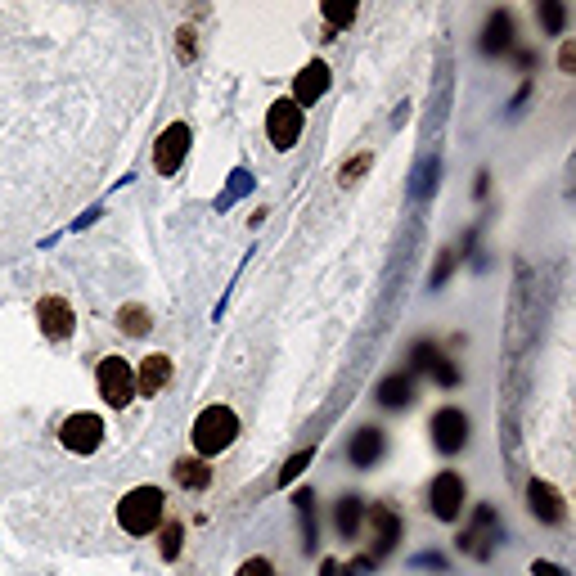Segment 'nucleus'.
Returning a JSON list of instances; mask_svg holds the SVG:
<instances>
[{"mask_svg": "<svg viewBox=\"0 0 576 576\" xmlns=\"http://www.w3.org/2000/svg\"><path fill=\"white\" fill-rule=\"evenodd\" d=\"M194 450L203 459H212V455H221V450H230V441L239 437V414L230 410V405H207L203 414L194 419Z\"/></svg>", "mask_w": 576, "mask_h": 576, "instance_id": "obj_1", "label": "nucleus"}, {"mask_svg": "<svg viewBox=\"0 0 576 576\" xmlns=\"http://www.w3.org/2000/svg\"><path fill=\"white\" fill-rule=\"evenodd\" d=\"M117 522H122V531H131V536L153 531L162 522V491L158 486H135V491H126L122 504H117Z\"/></svg>", "mask_w": 576, "mask_h": 576, "instance_id": "obj_2", "label": "nucleus"}, {"mask_svg": "<svg viewBox=\"0 0 576 576\" xmlns=\"http://www.w3.org/2000/svg\"><path fill=\"white\" fill-rule=\"evenodd\" d=\"M95 383H99V396H104L113 410H126L135 396V369L126 365L122 356H104L95 369Z\"/></svg>", "mask_w": 576, "mask_h": 576, "instance_id": "obj_3", "label": "nucleus"}, {"mask_svg": "<svg viewBox=\"0 0 576 576\" xmlns=\"http://www.w3.org/2000/svg\"><path fill=\"white\" fill-rule=\"evenodd\" d=\"M302 126H306V113L293 104V99H279V104H270L266 113V135L275 149H293L297 140H302Z\"/></svg>", "mask_w": 576, "mask_h": 576, "instance_id": "obj_4", "label": "nucleus"}, {"mask_svg": "<svg viewBox=\"0 0 576 576\" xmlns=\"http://www.w3.org/2000/svg\"><path fill=\"white\" fill-rule=\"evenodd\" d=\"M428 432H432V446H437L441 455H459V450L468 446V414L455 410V405H446V410L432 414Z\"/></svg>", "mask_w": 576, "mask_h": 576, "instance_id": "obj_5", "label": "nucleus"}, {"mask_svg": "<svg viewBox=\"0 0 576 576\" xmlns=\"http://www.w3.org/2000/svg\"><path fill=\"white\" fill-rule=\"evenodd\" d=\"M59 437L72 455H95L99 441H104V419L99 414H72V419H63Z\"/></svg>", "mask_w": 576, "mask_h": 576, "instance_id": "obj_6", "label": "nucleus"}, {"mask_svg": "<svg viewBox=\"0 0 576 576\" xmlns=\"http://www.w3.org/2000/svg\"><path fill=\"white\" fill-rule=\"evenodd\" d=\"M189 126L185 122H171L167 131L158 135V144H153V167L162 171V176H176L180 171V162H185V153H189Z\"/></svg>", "mask_w": 576, "mask_h": 576, "instance_id": "obj_7", "label": "nucleus"}, {"mask_svg": "<svg viewBox=\"0 0 576 576\" xmlns=\"http://www.w3.org/2000/svg\"><path fill=\"white\" fill-rule=\"evenodd\" d=\"M428 509L437 513L441 522H455L459 509H464V477H459V473H437V477H432Z\"/></svg>", "mask_w": 576, "mask_h": 576, "instance_id": "obj_8", "label": "nucleus"}, {"mask_svg": "<svg viewBox=\"0 0 576 576\" xmlns=\"http://www.w3.org/2000/svg\"><path fill=\"white\" fill-rule=\"evenodd\" d=\"M36 324H41V333H45L50 342L72 338V329H77L72 302H63V297H41V302H36Z\"/></svg>", "mask_w": 576, "mask_h": 576, "instance_id": "obj_9", "label": "nucleus"}, {"mask_svg": "<svg viewBox=\"0 0 576 576\" xmlns=\"http://www.w3.org/2000/svg\"><path fill=\"white\" fill-rule=\"evenodd\" d=\"M491 540H504V531L495 527V513L482 504V509H477V522L464 531V536H459V549H464V554L486 558V554H491Z\"/></svg>", "mask_w": 576, "mask_h": 576, "instance_id": "obj_10", "label": "nucleus"}, {"mask_svg": "<svg viewBox=\"0 0 576 576\" xmlns=\"http://www.w3.org/2000/svg\"><path fill=\"white\" fill-rule=\"evenodd\" d=\"M324 90H329V68L315 59V63H306V68L297 72V81H293V104L306 113V104H315Z\"/></svg>", "mask_w": 576, "mask_h": 576, "instance_id": "obj_11", "label": "nucleus"}, {"mask_svg": "<svg viewBox=\"0 0 576 576\" xmlns=\"http://www.w3.org/2000/svg\"><path fill=\"white\" fill-rule=\"evenodd\" d=\"M167 383H171V356H162V351L144 356V365L135 369V392H140V396H158Z\"/></svg>", "mask_w": 576, "mask_h": 576, "instance_id": "obj_12", "label": "nucleus"}, {"mask_svg": "<svg viewBox=\"0 0 576 576\" xmlns=\"http://www.w3.org/2000/svg\"><path fill=\"white\" fill-rule=\"evenodd\" d=\"M527 504H531V513H536L540 522H563V495H558L554 486L545 482V477H531Z\"/></svg>", "mask_w": 576, "mask_h": 576, "instance_id": "obj_13", "label": "nucleus"}, {"mask_svg": "<svg viewBox=\"0 0 576 576\" xmlns=\"http://www.w3.org/2000/svg\"><path fill=\"white\" fill-rule=\"evenodd\" d=\"M410 360H414V369H423V374H432L441 387H455V383H459V369L450 365V360L441 356L437 347H428V342H419V347L410 351Z\"/></svg>", "mask_w": 576, "mask_h": 576, "instance_id": "obj_14", "label": "nucleus"}, {"mask_svg": "<svg viewBox=\"0 0 576 576\" xmlns=\"http://www.w3.org/2000/svg\"><path fill=\"white\" fill-rule=\"evenodd\" d=\"M369 518H374V549H369V563H378V558L396 545V536H401V518H396L392 509H383V504L369 509Z\"/></svg>", "mask_w": 576, "mask_h": 576, "instance_id": "obj_15", "label": "nucleus"}, {"mask_svg": "<svg viewBox=\"0 0 576 576\" xmlns=\"http://www.w3.org/2000/svg\"><path fill=\"white\" fill-rule=\"evenodd\" d=\"M513 50V14H504V9H495L491 18H486V32H482V54H504Z\"/></svg>", "mask_w": 576, "mask_h": 576, "instance_id": "obj_16", "label": "nucleus"}, {"mask_svg": "<svg viewBox=\"0 0 576 576\" xmlns=\"http://www.w3.org/2000/svg\"><path fill=\"white\" fill-rule=\"evenodd\" d=\"M347 455H351V464H356V468L378 464V459H383V432H378V428H360L356 437H351Z\"/></svg>", "mask_w": 576, "mask_h": 576, "instance_id": "obj_17", "label": "nucleus"}, {"mask_svg": "<svg viewBox=\"0 0 576 576\" xmlns=\"http://www.w3.org/2000/svg\"><path fill=\"white\" fill-rule=\"evenodd\" d=\"M360 522H365V504H360L356 495H342V500H338V509H333V527H338V536L356 540Z\"/></svg>", "mask_w": 576, "mask_h": 576, "instance_id": "obj_18", "label": "nucleus"}, {"mask_svg": "<svg viewBox=\"0 0 576 576\" xmlns=\"http://www.w3.org/2000/svg\"><path fill=\"white\" fill-rule=\"evenodd\" d=\"M414 401V387L405 374H392L378 383V405H387V410H405V405Z\"/></svg>", "mask_w": 576, "mask_h": 576, "instance_id": "obj_19", "label": "nucleus"}, {"mask_svg": "<svg viewBox=\"0 0 576 576\" xmlns=\"http://www.w3.org/2000/svg\"><path fill=\"white\" fill-rule=\"evenodd\" d=\"M117 324H122V333H126V338H144V333L153 329V315L144 311L140 302H126L122 311H117Z\"/></svg>", "mask_w": 576, "mask_h": 576, "instance_id": "obj_20", "label": "nucleus"}, {"mask_svg": "<svg viewBox=\"0 0 576 576\" xmlns=\"http://www.w3.org/2000/svg\"><path fill=\"white\" fill-rule=\"evenodd\" d=\"M171 473H176V482L185 486V491H203V486L212 482V468H207L203 459H180Z\"/></svg>", "mask_w": 576, "mask_h": 576, "instance_id": "obj_21", "label": "nucleus"}, {"mask_svg": "<svg viewBox=\"0 0 576 576\" xmlns=\"http://www.w3.org/2000/svg\"><path fill=\"white\" fill-rule=\"evenodd\" d=\"M293 504H297V513H302V536H306L302 545L315 549V500H311V491H297Z\"/></svg>", "mask_w": 576, "mask_h": 576, "instance_id": "obj_22", "label": "nucleus"}, {"mask_svg": "<svg viewBox=\"0 0 576 576\" xmlns=\"http://www.w3.org/2000/svg\"><path fill=\"white\" fill-rule=\"evenodd\" d=\"M180 540H185V527H180V522H167V527H162V558H167V563H176Z\"/></svg>", "mask_w": 576, "mask_h": 576, "instance_id": "obj_23", "label": "nucleus"}, {"mask_svg": "<svg viewBox=\"0 0 576 576\" xmlns=\"http://www.w3.org/2000/svg\"><path fill=\"white\" fill-rule=\"evenodd\" d=\"M540 23H545L549 36H563V5H558V0H545V5H540Z\"/></svg>", "mask_w": 576, "mask_h": 576, "instance_id": "obj_24", "label": "nucleus"}, {"mask_svg": "<svg viewBox=\"0 0 576 576\" xmlns=\"http://www.w3.org/2000/svg\"><path fill=\"white\" fill-rule=\"evenodd\" d=\"M248 185H252V176H248L243 167H239V171H230V189L221 194V203H216V207H230L239 194H248Z\"/></svg>", "mask_w": 576, "mask_h": 576, "instance_id": "obj_25", "label": "nucleus"}, {"mask_svg": "<svg viewBox=\"0 0 576 576\" xmlns=\"http://www.w3.org/2000/svg\"><path fill=\"white\" fill-rule=\"evenodd\" d=\"M311 455H315V450H297V455L288 459L284 468H279V486H288V482H293V477H302V468L311 464Z\"/></svg>", "mask_w": 576, "mask_h": 576, "instance_id": "obj_26", "label": "nucleus"}, {"mask_svg": "<svg viewBox=\"0 0 576 576\" xmlns=\"http://www.w3.org/2000/svg\"><path fill=\"white\" fill-rule=\"evenodd\" d=\"M324 18H329L333 27H347L351 18H356V5H324Z\"/></svg>", "mask_w": 576, "mask_h": 576, "instance_id": "obj_27", "label": "nucleus"}, {"mask_svg": "<svg viewBox=\"0 0 576 576\" xmlns=\"http://www.w3.org/2000/svg\"><path fill=\"white\" fill-rule=\"evenodd\" d=\"M239 576H275V567H270L266 558H248V563L239 567Z\"/></svg>", "mask_w": 576, "mask_h": 576, "instance_id": "obj_28", "label": "nucleus"}, {"mask_svg": "<svg viewBox=\"0 0 576 576\" xmlns=\"http://www.w3.org/2000/svg\"><path fill=\"white\" fill-rule=\"evenodd\" d=\"M365 167H369V153H360V158H351L347 167H342V180H347V185H351V180H356Z\"/></svg>", "mask_w": 576, "mask_h": 576, "instance_id": "obj_29", "label": "nucleus"}, {"mask_svg": "<svg viewBox=\"0 0 576 576\" xmlns=\"http://www.w3.org/2000/svg\"><path fill=\"white\" fill-rule=\"evenodd\" d=\"M531 576H567V572L558 563H540V558H536V563H531Z\"/></svg>", "mask_w": 576, "mask_h": 576, "instance_id": "obj_30", "label": "nucleus"}, {"mask_svg": "<svg viewBox=\"0 0 576 576\" xmlns=\"http://www.w3.org/2000/svg\"><path fill=\"white\" fill-rule=\"evenodd\" d=\"M558 68H563V72H572V68H576V45H572V41H567V45H563V54H558Z\"/></svg>", "mask_w": 576, "mask_h": 576, "instance_id": "obj_31", "label": "nucleus"}, {"mask_svg": "<svg viewBox=\"0 0 576 576\" xmlns=\"http://www.w3.org/2000/svg\"><path fill=\"white\" fill-rule=\"evenodd\" d=\"M446 275H450V252H441V261H437V275H432V288H437Z\"/></svg>", "mask_w": 576, "mask_h": 576, "instance_id": "obj_32", "label": "nucleus"}, {"mask_svg": "<svg viewBox=\"0 0 576 576\" xmlns=\"http://www.w3.org/2000/svg\"><path fill=\"white\" fill-rule=\"evenodd\" d=\"M180 54H185V59H189V54H194V32H189V27H185V32H180Z\"/></svg>", "mask_w": 576, "mask_h": 576, "instance_id": "obj_33", "label": "nucleus"}, {"mask_svg": "<svg viewBox=\"0 0 576 576\" xmlns=\"http://www.w3.org/2000/svg\"><path fill=\"white\" fill-rule=\"evenodd\" d=\"M414 563H419V567H446V558H441V554H419Z\"/></svg>", "mask_w": 576, "mask_h": 576, "instance_id": "obj_34", "label": "nucleus"}]
</instances>
